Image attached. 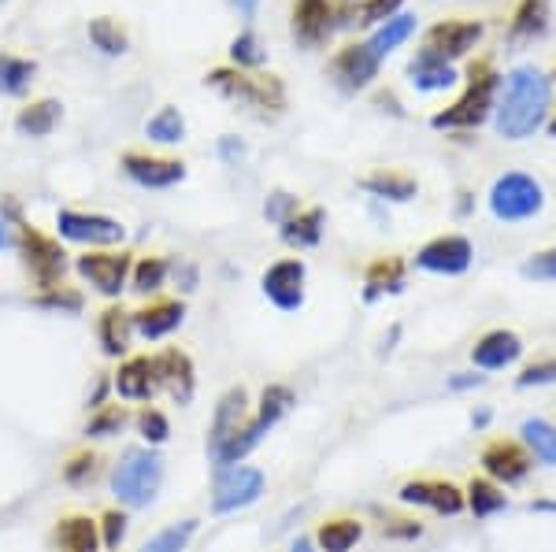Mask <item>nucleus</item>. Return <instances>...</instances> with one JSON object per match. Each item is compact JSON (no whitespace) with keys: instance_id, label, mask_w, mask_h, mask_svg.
I'll use <instances>...</instances> for the list:
<instances>
[{"instance_id":"obj_1","label":"nucleus","mask_w":556,"mask_h":552,"mask_svg":"<svg viewBox=\"0 0 556 552\" xmlns=\"http://www.w3.org/2000/svg\"><path fill=\"white\" fill-rule=\"evenodd\" d=\"M553 78L534 64H519L501 78V97L493 104V127L505 141H523L549 123Z\"/></svg>"},{"instance_id":"obj_2","label":"nucleus","mask_w":556,"mask_h":552,"mask_svg":"<svg viewBox=\"0 0 556 552\" xmlns=\"http://www.w3.org/2000/svg\"><path fill=\"white\" fill-rule=\"evenodd\" d=\"M167 464L156 449L149 445H138V449H127L112 467V493L123 509H149L160 497V486H164Z\"/></svg>"},{"instance_id":"obj_3","label":"nucleus","mask_w":556,"mask_h":552,"mask_svg":"<svg viewBox=\"0 0 556 552\" xmlns=\"http://www.w3.org/2000/svg\"><path fill=\"white\" fill-rule=\"evenodd\" d=\"M15 253L23 260V271L30 274L34 290H52V286H64V274H67V248L60 245V238L45 234L34 222H15Z\"/></svg>"},{"instance_id":"obj_4","label":"nucleus","mask_w":556,"mask_h":552,"mask_svg":"<svg viewBox=\"0 0 556 552\" xmlns=\"http://www.w3.org/2000/svg\"><path fill=\"white\" fill-rule=\"evenodd\" d=\"M497 89H501V78L493 75L490 64L471 67L464 97L453 104V108L438 112L434 119H430V127L434 130H475V127H482L486 115L493 112V104H497Z\"/></svg>"},{"instance_id":"obj_5","label":"nucleus","mask_w":556,"mask_h":552,"mask_svg":"<svg viewBox=\"0 0 556 552\" xmlns=\"http://www.w3.org/2000/svg\"><path fill=\"white\" fill-rule=\"evenodd\" d=\"M215 93L230 97L238 104H249V108H264V112H282L286 108V89L275 75H249V70L238 67H215L204 78Z\"/></svg>"},{"instance_id":"obj_6","label":"nucleus","mask_w":556,"mask_h":552,"mask_svg":"<svg viewBox=\"0 0 556 552\" xmlns=\"http://www.w3.org/2000/svg\"><path fill=\"white\" fill-rule=\"evenodd\" d=\"M75 271L93 293L119 300V293L130 286L134 253H127V248H86L83 256H75Z\"/></svg>"},{"instance_id":"obj_7","label":"nucleus","mask_w":556,"mask_h":552,"mask_svg":"<svg viewBox=\"0 0 556 552\" xmlns=\"http://www.w3.org/2000/svg\"><path fill=\"white\" fill-rule=\"evenodd\" d=\"M545 208V190L542 182L523 171H505L497 182L490 185V211L501 222H523L534 219Z\"/></svg>"},{"instance_id":"obj_8","label":"nucleus","mask_w":556,"mask_h":552,"mask_svg":"<svg viewBox=\"0 0 556 552\" xmlns=\"http://www.w3.org/2000/svg\"><path fill=\"white\" fill-rule=\"evenodd\" d=\"M56 238L83 248H115L127 242V227L112 216L101 211H75V208H60L56 211Z\"/></svg>"},{"instance_id":"obj_9","label":"nucleus","mask_w":556,"mask_h":552,"mask_svg":"<svg viewBox=\"0 0 556 552\" xmlns=\"http://www.w3.org/2000/svg\"><path fill=\"white\" fill-rule=\"evenodd\" d=\"M267 475L253 464H238V467H223L215 471V486H212V512L215 515H235L245 512L264 497Z\"/></svg>"},{"instance_id":"obj_10","label":"nucleus","mask_w":556,"mask_h":552,"mask_svg":"<svg viewBox=\"0 0 556 552\" xmlns=\"http://www.w3.org/2000/svg\"><path fill=\"white\" fill-rule=\"evenodd\" d=\"M479 464H482V475L497 486H519L534 467V457L523 441L516 438H493L482 445L479 452Z\"/></svg>"},{"instance_id":"obj_11","label":"nucleus","mask_w":556,"mask_h":552,"mask_svg":"<svg viewBox=\"0 0 556 552\" xmlns=\"http://www.w3.org/2000/svg\"><path fill=\"white\" fill-rule=\"evenodd\" d=\"M112 394L123 405H152L160 394V371H156V352H138L119 360V368L112 371Z\"/></svg>"},{"instance_id":"obj_12","label":"nucleus","mask_w":556,"mask_h":552,"mask_svg":"<svg viewBox=\"0 0 556 552\" xmlns=\"http://www.w3.org/2000/svg\"><path fill=\"white\" fill-rule=\"evenodd\" d=\"M249 420H253V412H249V389L230 386L212 412V431H208V460L212 464L223 457V449H227V445L245 431Z\"/></svg>"},{"instance_id":"obj_13","label":"nucleus","mask_w":556,"mask_h":552,"mask_svg":"<svg viewBox=\"0 0 556 552\" xmlns=\"http://www.w3.org/2000/svg\"><path fill=\"white\" fill-rule=\"evenodd\" d=\"M342 26V4L334 0H293V38L304 49H319Z\"/></svg>"},{"instance_id":"obj_14","label":"nucleus","mask_w":556,"mask_h":552,"mask_svg":"<svg viewBox=\"0 0 556 552\" xmlns=\"http://www.w3.org/2000/svg\"><path fill=\"white\" fill-rule=\"evenodd\" d=\"M304 279H308V267L298 256H286V260H275L260 279V290L271 300L278 311H298L304 308Z\"/></svg>"},{"instance_id":"obj_15","label":"nucleus","mask_w":556,"mask_h":552,"mask_svg":"<svg viewBox=\"0 0 556 552\" xmlns=\"http://www.w3.org/2000/svg\"><path fill=\"white\" fill-rule=\"evenodd\" d=\"M397 501L401 504H416V509H430L438 515H460L464 504V489L453 486L450 478H408L397 486Z\"/></svg>"},{"instance_id":"obj_16","label":"nucleus","mask_w":556,"mask_h":552,"mask_svg":"<svg viewBox=\"0 0 556 552\" xmlns=\"http://www.w3.org/2000/svg\"><path fill=\"white\" fill-rule=\"evenodd\" d=\"M475 260V248L464 234H442L430 238V242L416 253V267L430 274H464Z\"/></svg>"},{"instance_id":"obj_17","label":"nucleus","mask_w":556,"mask_h":552,"mask_svg":"<svg viewBox=\"0 0 556 552\" xmlns=\"http://www.w3.org/2000/svg\"><path fill=\"white\" fill-rule=\"evenodd\" d=\"M119 167H123V175H127L130 182L141 185V190H172V185H178L186 178V164H182V159L149 156V153H138V149L123 153Z\"/></svg>"},{"instance_id":"obj_18","label":"nucleus","mask_w":556,"mask_h":552,"mask_svg":"<svg viewBox=\"0 0 556 552\" xmlns=\"http://www.w3.org/2000/svg\"><path fill=\"white\" fill-rule=\"evenodd\" d=\"M186 323V300L178 297H152L141 308H134V334L141 342H164Z\"/></svg>"},{"instance_id":"obj_19","label":"nucleus","mask_w":556,"mask_h":552,"mask_svg":"<svg viewBox=\"0 0 556 552\" xmlns=\"http://www.w3.org/2000/svg\"><path fill=\"white\" fill-rule=\"evenodd\" d=\"M479 41H482V23H475V20H445V23H438V26H430V30H427L424 49L434 52V56L445 60V64H453V60L468 56V52Z\"/></svg>"},{"instance_id":"obj_20","label":"nucleus","mask_w":556,"mask_h":552,"mask_svg":"<svg viewBox=\"0 0 556 552\" xmlns=\"http://www.w3.org/2000/svg\"><path fill=\"white\" fill-rule=\"evenodd\" d=\"M156 371H160V394H167L178 408L190 405L197 394V368L193 356L186 349H160L156 352Z\"/></svg>"},{"instance_id":"obj_21","label":"nucleus","mask_w":556,"mask_h":552,"mask_svg":"<svg viewBox=\"0 0 556 552\" xmlns=\"http://www.w3.org/2000/svg\"><path fill=\"white\" fill-rule=\"evenodd\" d=\"M379 64L382 60H375V52L367 49V41L361 44H345L342 52H338L334 60H330V75L338 78V86L349 89V93H361L379 78Z\"/></svg>"},{"instance_id":"obj_22","label":"nucleus","mask_w":556,"mask_h":552,"mask_svg":"<svg viewBox=\"0 0 556 552\" xmlns=\"http://www.w3.org/2000/svg\"><path fill=\"white\" fill-rule=\"evenodd\" d=\"M134 311L123 305H108L101 316H97V345L108 360H127L130 345H134Z\"/></svg>"},{"instance_id":"obj_23","label":"nucleus","mask_w":556,"mask_h":552,"mask_svg":"<svg viewBox=\"0 0 556 552\" xmlns=\"http://www.w3.org/2000/svg\"><path fill=\"white\" fill-rule=\"evenodd\" d=\"M52 552H104L101 527H97L93 515L86 512L60 515L56 527H52Z\"/></svg>"},{"instance_id":"obj_24","label":"nucleus","mask_w":556,"mask_h":552,"mask_svg":"<svg viewBox=\"0 0 556 552\" xmlns=\"http://www.w3.org/2000/svg\"><path fill=\"white\" fill-rule=\"evenodd\" d=\"M523 356V337L516 331H490L475 342L471 349V360L479 371H505Z\"/></svg>"},{"instance_id":"obj_25","label":"nucleus","mask_w":556,"mask_h":552,"mask_svg":"<svg viewBox=\"0 0 556 552\" xmlns=\"http://www.w3.org/2000/svg\"><path fill=\"white\" fill-rule=\"evenodd\" d=\"M405 274H408V267L401 256H379V260H371L364 271V300H379L386 293H401L405 290Z\"/></svg>"},{"instance_id":"obj_26","label":"nucleus","mask_w":556,"mask_h":552,"mask_svg":"<svg viewBox=\"0 0 556 552\" xmlns=\"http://www.w3.org/2000/svg\"><path fill=\"white\" fill-rule=\"evenodd\" d=\"M361 538H364V523L356 515H330V519L319 523L312 541H316L319 552H353Z\"/></svg>"},{"instance_id":"obj_27","label":"nucleus","mask_w":556,"mask_h":552,"mask_svg":"<svg viewBox=\"0 0 556 552\" xmlns=\"http://www.w3.org/2000/svg\"><path fill=\"white\" fill-rule=\"evenodd\" d=\"M408 78H412V86H416L419 93H438V89H450L456 82V70H453V64L438 60L434 52L419 49L416 56H412V64H408Z\"/></svg>"},{"instance_id":"obj_28","label":"nucleus","mask_w":556,"mask_h":552,"mask_svg":"<svg viewBox=\"0 0 556 552\" xmlns=\"http://www.w3.org/2000/svg\"><path fill=\"white\" fill-rule=\"evenodd\" d=\"M323 227H327V211L323 208H301L293 219H286L278 227L282 242L290 248H316L323 242Z\"/></svg>"},{"instance_id":"obj_29","label":"nucleus","mask_w":556,"mask_h":552,"mask_svg":"<svg viewBox=\"0 0 556 552\" xmlns=\"http://www.w3.org/2000/svg\"><path fill=\"white\" fill-rule=\"evenodd\" d=\"M167 279H172V260H167V256H141V260H134L127 290L152 300V297H160V290L167 286Z\"/></svg>"},{"instance_id":"obj_30","label":"nucleus","mask_w":556,"mask_h":552,"mask_svg":"<svg viewBox=\"0 0 556 552\" xmlns=\"http://www.w3.org/2000/svg\"><path fill=\"white\" fill-rule=\"evenodd\" d=\"M361 185L371 197H379V201H393V204H408V201H416V193H419V182L412 175H401V171H375V175H367L361 178Z\"/></svg>"},{"instance_id":"obj_31","label":"nucleus","mask_w":556,"mask_h":552,"mask_svg":"<svg viewBox=\"0 0 556 552\" xmlns=\"http://www.w3.org/2000/svg\"><path fill=\"white\" fill-rule=\"evenodd\" d=\"M134 423V412L123 400H108V405L93 408L86 420V438H115V434H123L127 426Z\"/></svg>"},{"instance_id":"obj_32","label":"nucleus","mask_w":556,"mask_h":552,"mask_svg":"<svg viewBox=\"0 0 556 552\" xmlns=\"http://www.w3.org/2000/svg\"><path fill=\"white\" fill-rule=\"evenodd\" d=\"M412 34H416V15H393V20H386L382 26H375V34L367 38V49L375 52V60H386L393 49H401Z\"/></svg>"},{"instance_id":"obj_33","label":"nucleus","mask_w":556,"mask_h":552,"mask_svg":"<svg viewBox=\"0 0 556 552\" xmlns=\"http://www.w3.org/2000/svg\"><path fill=\"white\" fill-rule=\"evenodd\" d=\"M549 26V0H519L513 26H508V38L513 41H534Z\"/></svg>"},{"instance_id":"obj_34","label":"nucleus","mask_w":556,"mask_h":552,"mask_svg":"<svg viewBox=\"0 0 556 552\" xmlns=\"http://www.w3.org/2000/svg\"><path fill=\"white\" fill-rule=\"evenodd\" d=\"M464 504H468V512L475 519H490V515L508 509V497H505V489L497 483H490V478H471L468 489H464Z\"/></svg>"},{"instance_id":"obj_35","label":"nucleus","mask_w":556,"mask_h":552,"mask_svg":"<svg viewBox=\"0 0 556 552\" xmlns=\"http://www.w3.org/2000/svg\"><path fill=\"white\" fill-rule=\"evenodd\" d=\"M60 123V101H34L15 115V130L23 138H49Z\"/></svg>"},{"instance_id":"obj_36","label":"nucleus","mask_w":556,"mask_h":552,"mask_svg":"<svg viewBox=\"0 0 556 552\" xmlns=\"http://www.w3.org/2000/svg\"><path fill=\"white\" fill-rule=\"evenodd\" d=\"M101 471H104V457L101 452H93V449H78V452H71V457L64 460V467H60V478H64V486L71 489H89L101 478Z\"/></svg>"},{"instance_id":"obj_37","label":"nucleus","mask_w":556,"mask_h":552,"mask_svg":"<svg viewBox=\"0 0 556 552\" xmlns=\"http://www.w3.org/2000/svg\"><path fill=\"white\" fill-rule=\"evenodd\" d=\"M197 530H201V519L186 515V519L167 523L164 530L152 534L146 545H138V552H186V549H190V541L197 538Z\"/></svg>"},{"instance_id":"obj_38","label":"nucleus","mask_w":556,"mask_h":552,"mask_svg":"<svg viewBox=\"0 0 556 552\" xmlns=\"http://www.w3.org/2000/svg\"><path fill=\"white\" fill-rule=\"evenodd\" d=\"M519 434H523L527 449H531V457L538 460V464L556 467V426L553 423H545V420H523Z\"/></svg>"},{"instance_id":"obj_39","label":"nucleus","mask_w":556,"mask_h":552,"mask_svg":"<svg viewBox=\"0 0 556 552\" xmlns=\"http://www.w3.org/2000/svg\"><path fill=\"white\" fill-rule=\"evenodd\" d=\"M34 60L0 52V97H23L26 86L34 82Z\"/></svg>"},{"instance_id":"obj_40","label":"nucleus","mask_w":556,"mask_h":552,"mask_svg":"<svg viewBox=\"0 0 556 552\" xmlns=\"http://www.w3.org/2000/svg\"><path fill=\"white\" fill-rule=\"evenodd\" d=\"M298 405V397H293L290 386H282V382H271V386H264V394H260V408H256V420L264 426H278V420H282L290 408Z\"/></svg>"},{"instance_id":"obj_41","label":"nucleus","mask_w":556,"mask_h":552,"mask_svg":"<svg viewBox=\"0 0 556 552\" xmlns=\"http://www.w3.org/2000/svg\"><path fill=\"white\" fill-rule=\"evenodd\" d=\"M134 431L141 434V441H146L149 449H156V445H164L172 438V420H167V412H160L156 405H141L138 412H134Z\"/></svg>"},{"instance_id":"obj_42","label":"nucleus","mask_w":556,"mask_h":552,"mask_svg":"<svg viewBox=\"0 0 556 552\" xmlns=\"http://www.w3.org/2000/svg\"><path fill=\"white\" fill-rule=\"evenodd\" d=\"M146 133H149V141H156V145H178V141H186L182 112H178V108H160L146 123Z\"/></svg>"},{"instance_id":"obj_43","label":"nucleus","mask_w":556,"mask_h":552,"mask_svg":"<svg viewBox=\"0 0 556 552\" xmlns=\"http://www.w3.org/2000/svg\"><path fill=\"white\" fill-rule=\"evenodd\" d=\"M89 41H93V49H101L104 56H123V52L130 49L127 30H123L115 20H104V15L89 23Z\"/></svg>"},{"instance_id":"obj_44","label":"nucleus","mask_w":556,"mask_h":552,"mask_svg":"<svg viewBox=\"0 0 556 552\" xmlns=\"http://www.w3.org/2000/svg\"><path fill=\"white\" fill-rule=\"evenodd\" d=\"M34 305L49 308V311H67V316H78V311L86 308V297L78 290H71V286H52V290H41L38 297H34Z\"/></svg>"},{"instance_id":"obj_45","label":"nucleus","mask_w":556,"mask_h":552,"mask_svg":"<svg viewBox=\"0 0 556 552\" xmlns=\"http://www.w3.org/2000/svg\"><path fill=\"white\" fill-rule=\"evenodd\" d=\"M230 60H235V67H238V70H256V67H264L267 52L260 49L256 34H253V30H245V34H238V38L230 41Z\"/></svg>"},{"instance_id":"obj_46","label":"nucleus","mask_w":556,"mask_h":552,"mask_svg":"<svg viewBox=\"0 0 556 552\" xmlns=\"http://www.w3.org/2000/svg\"><path fill=\"white\" fill-rule=\"evenodd\" d=\"M97 527H101V545L119 552V545L127 541V530H130V519L123 509H108L101 519H97Z\"/></svg>"},{"instance_id":"obj_47","label":"nucleus","mask_w":556,"mask_h":552,"mask_svg":"<svg viewBox=\"0 0 556 552\" xmlns=\"http://www.w3.org/2000/svg\"><path fill=\"white\" fill-rule=\"evenodd\" d=\"M401 4H405V0H361V4L353 8V15L361 26H382L386 20L401 15Z\"/></svg>"},{"instance_id":"obj_48","label":"nucleus","mask_w":556,"mask_h":552,"mask_svg":"<svg viewBox=\"0 0 556 552\" xmlns=\"http://www.w3.org/2000/svg\"><path fill=\"white\" fill-rule=\"evenodd\" d=\"M519 389H531V386H556V356H545V360L527 363L523 371L516 375Z\"/></svg>"},{"instance_id":"obj_49","label":"nucleus","mask_w":556,"mask_h":552,"mask_svg":"<svg viewBox=\"0 0 556 552\" xmlns=\"http://www.w3.org/2000/svg\"><path fill=\"white\" fill-rule=\"evenodd\" d=\"M519 274L531 282H556V248H542V253H534L531 260H523Z\"/></svg>"},{"instance_id":"obj_50","label":"nucleus","mask_w":556,"mask_h":552,"mask_svg":"<svg viewBox=\"0 0 556 552\" xmlns=\"http://www.w3.org/2000/svg\"><path fill=\"white\" fill-rule=\"evenodd\" d=\"M298 211H301L298 197H293V193H286V190H275L271 197H267V204H264V216H267V222H275V227H282V222L293 219Z\"/></svg>"},{"instance_id":"obj_51","label":"nucleus","mask_w":556,"mask_h":552,"mask_svg":"<svg viewBox=\"0 0 556 552\" xmlns=\"http://www.w3.org/2000/svg\"><path fill=\"white\" fill-rule=\"evenodd\" d=\"M379 530H382V538H393V541L424 538V523H419V519H401V515H386Z\"/></svg>"},{"instance_id":"obj_52","label":"nucleus","mask_w":556,"mask_h":552,"mask_svg":"<svg viewBox=\"0 0 556 552\" xmlns=\"http://www.w3.org/2000/svg\"><path fill=\"white\" fill-rule=\"evenodd\" d=\"M108 394H112V375H104V378H97V386H93V394H89V412L93 408H101V405H108Z\"/></svg>"},{"instance_id":"obj_53","label":"nucleus","mask_w":556,"mask_h":552,"mask_svg":"<svg viewBox=\"0 0 556 552\" xmlns=\"http://www.w3.org/2000/svg\"><path fill=\"white\" fill-rule=\"evenodd\" d=\"M219 153H223V159H227V164H238V159L245 156V145H241L238 138H223L219 141Z\"/></svg>"},{"instance_id":"obj_54","label":"nucleus","mask_w":556,"mask_h":552,"mask_svg":"<svg viewBox=\"0 0 556 552\" xmlns=\"http://www.w3.org/2000/svg\"><path fill=\"white\" fill-rule=\"evenodd\" d=\"M482 382H486V375H453L450 378V389H475V386H482Z\"/></svg>"},{"instance_id":"obj_55","label":"nucleus","mask_w":556,"mask_h":552,"mask_svg":"<svg viewBox=\"0 0 556 552\" xmlns=\"http://www.w3.org/2000/svg\"><path fill=\"white\" fill-rule=\"evenodd\" d=\"M490 420H493V415H490V408H479V412L471 415L475 431H486V426H490Z\"/></svg>"},{"instance_id":"obj_56","label":"nucleus","mask_w":556,"mask_h":552,"mask_svg":"<svg viewBox=\"0 0 556 552\" xmlns=\"http://www.w3.org/2000/svg\"><path fill=\"white\" fill-rule=\"evenodd\" d=\"M230 4H235V8H238V12H241V15H249V20H253V15H256V4H260V0H230Z\"/></svg>"},{"instance_id":"obj_57","label":"nucleus","mask_w":556,"mask_h":552,"mask_svg":"<svg viewBox=\"0 0 556 552\" xmlns=\"http://www.w3.org/2000/svg\"><path fill=\"white\" fill-rule=\"evenodd\" d=\"M8 245H15V238H12V230H8V219L0 216V248H8Z\"/></svg>"},{"instance_id":"obj_58","label":"nucleus","mask_w":556,"mask_h":552,"mask_svg":"<svg viewBox=\"0 0 556 552\" xmlns=\"http://www.w3.org/2000/svg\"><path fill=\"white\" fill-rule=\"evenodd\" d=\"M290 552H319V549H316V541H312V538H298L290 545Z\"/></svg>"},{"instance_id":"obj_59","label":"nucleus","mask_w":556,"mask_h":552,"mask_svg":"<svg viewBox=\"0 0 556 552\" xmlns=\"http://www.w3.org/2000/svg\"><path fill=\"white\" fill-rule=\"evenodd\" d=\"M549 133H553V138H556V115H553V119H549Z\"/></svg>"},{"instance_id":"obj_60","label":"nucleus","mask_w":556,"mask_h":552,"mask_svg":"<svg viewBox=\"0 0 556 552\" xmlns=\"http://www.w3.org/2000/svg\"><path fill=\"white\" fill-rule=\"evenodd\" d=\"M553 78H556V75H553Z\"/></svg>"}]
</instances>
